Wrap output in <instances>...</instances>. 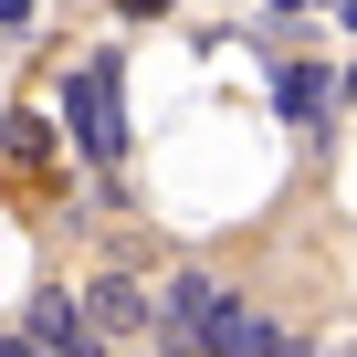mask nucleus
I'll list each match as a JSON object with an SVG mask.
<instances>
[{"mask_svg": "<svg viewBox=\"0 0 357 357\" xmlns=\"http://www.w3.org/2000/svg\"><path fill=\"white\" fill-rule=\"evenodd\" d=\"M336 22H347V32H357V0H336Z\"/></svg>", "mask_w": 357, "mask_h": 357, "instance_id": "7", "label": "nucleus"}, {"mask_svg": "<svg viewBox=\"0 0 357 357\" xmlns=\"http://www.w3.org/2000/svg\"><path fill=\"white\" fill-rule=\"evenodd\" d=\"M0 357H43V336L32 326H0Z\"/></svg>", "mask_w": 357, "mask_h": 357, "instance_id": "6", "label": "nucleus"}, {"mask_svg": "<svg viewBox=\"0 0 357 357\" xmlns=\"http://www.w3.org/2000/svg\"><path fill=\"white\" fill-rule=\"evenodd\" d=\"M84 315L105 326V347L158 336V284H137V273H95V284H84Z\"/></svg>", "mask_w": 357, "mask_h": 357, "instance_id": "2", "label": "nucleus"}, {"mask_svg": "<svg viewBox=\"0 0 357 357\" xmlns=\"http://www.w3.org/2000/svg\"><path fill=\"white\" fill-rule=\"evenodd\" d=\"M32 336L43 357H105V326L84 315V294H32Z\"/></svg>", "mask_w": 357, "mask_h": 357, "instance_id": "3", "label": "nucleus"}, {"mask_svg": "<svg viewBox=\"0 0 357 357\" xmlns=\"http://www.w3.org/2000/svg\"><path fill=\"white\" fill-rule=\"evenodd\" d=\"M74 116H84V147L116 158V137H126V126H116V63H95V74L74 84Z\"/></svg>", "mask_w": 357, "mask_h": 357, "instance_id": "4", "label": "nucleus"}, {"mask_svg": "<svg viewBox=\"0 0 357 357\" xmlns=\"http://www.w3.org/2000/svg\"><path fill=\"white\" fill-rule=\"evenodd\" d=\"M221 294H231V284H211V273H168V284H158V347H168V357H211Z\"/></svg>", "mask_w": 357, "mask_h": 357, "instance_id": "1", "label": "nucleus"}, {"mask_svg": "<svg viewBox=\"0 0 357 357\" xmlns=\"http://www.w3.org/2000/svg\"><path fill=\"white\" fill-rule=\"evenodd\" d=\"M326 95H336V84H326L315 63H284V116H326Z\"/></svg>", "mask_w": 357, "mask_h": 357, "instance_id": "5", "label": "nucleus"}]
</instances>
